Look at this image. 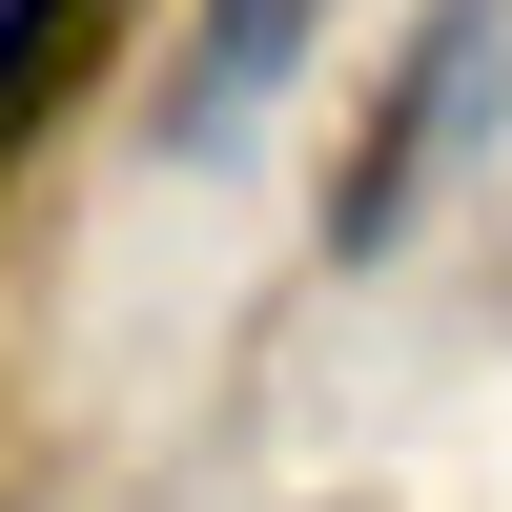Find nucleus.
Here are the masks:
<instances>
[{
	"label": "nucleus",
	"mask_w": 512,
	"mask_h": 512,
	"mask_svg": "<svg viewBox=\"0 0 512 512\" xmlns=\"http://www.w3.org/2000/svg\"><path fill=\"white\" fill-rule=\"evenodd\" d=\"M308 41H328V0H185V41H164V144L226 164L246 123L308 82Z\"/></svg>",
	"instance_id": "nucleus-2"
},
{
	"label": "nucleus",
	"mask_w": 512,
	"mask_h": 512,
	"mask_svg": "<svg viewBox=\"0 0 512 512\" xmlns=\"http://www.w3.org/2000/svg\"><path fill=\"white\" fill-rule=\"evenodd\" d=\"M492 123H512V0H431V21L390 41V82H369V123H349V164H328L308 246H328V267H390V246L492 164Z\"/></svg>",
	"instance_id": "nucleus-1"
},
{
	"label": "nucleus",
	"mask_w": 512,
	"mask_h": 512,
	"mask_svg": "<svg viewBox=\"0 0 512 512\" xmlns=\"http://www.w3.org/2000/svg\"><path fill=\"white\" fill-rule=\"evenodd\" d=\"M103 41H123V0H0V185H21L41 123L103 82Z\"/></svg>",
	"instance_id": "nucleus-3"
}]
</instances>
